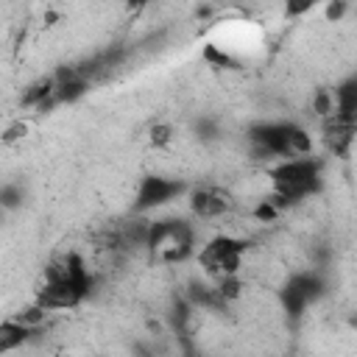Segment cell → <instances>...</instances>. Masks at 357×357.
Wrapping results in <instances>:
<instances>
[{
    "label": "cell",
    "instance_id": "1",
    "mask_svg": "<svg viewBox=\"0 0 357 357\" xmlns=\"http://www.w3.org/2000/svg\"><path fill=\"white\" fill-rule=\"evenodd\" d=\"M92 290V276L78 254H67L61 262H53L45 271V284L36 293V304L50 310L78 307Z\"/></svg>",
    "mask_w": 357,
    "mask_h": 357
},
{
    "label": "cell",
    "instance_id": "2",
    "mask_svg": "<svg viewBox=\"0 0 357 357\" xmlns=\"http://www.w3.org/2000/svg\"><path fill=\"white\" fill-rule=\"evenodd\" d=\"M321 162L312 156H301V159H284L276 167L268 170V176L273 178V195L268 198L276 209H284L312 192L321 190Z\"/></svg>",
    "mask_w": 357,
    "mask_h": 357
},
{
    "label": "cell",
    "instance_id": "3",
    "mask_svg": "<svg viewBox=\"0 0 357 357\" xmlns=\"http://www.w3.org/2000/svg\"><path fill=\"white\" fill-rule=\"evenodd\" d=\"M248 142L259 159H301L312 151V137L296 123H257L248 128Z\"/></svg>",
    "mask_w": 357,
    "mask_h": 357
},
{
    "label": "cell",
    "instance_id": "4",
    "mask_svg": "<svg viewBox=\"0 0 357 357\" xmlns=\"http://www.w3.org/2000/svg\"><path fill=\"white\" fill-rule=\"evenodd\" d=\"M145 248L156 262H165V265L181 262L192 254V229L187 220H156L151 223Z\"/></svg>",
    "mask_w": 357,
    "mask_h": 357
},
{
    "label": "cell",
    "instance_id": "5",
    "mask_svg": "<svg viewBox=\"0 0 357 357\" xmlns=\"http://www.w3.org/2000/svg\"><path fill=\"white\" fill-rule=\"evenodd\" d=\"M324 293V279H321V273H315V271H301V273H293L290 279H287V284L282 287V307H284V312H287V318L290 321H298L301 318V312H304V307L310 304V301H315L318 296Z\"/></svg>",
    "mask_w": 357,
    "mask_h": 357
},
{
    "label": "cell",
    "instance_id": "6",
    "mask_svg": "<svg viewBox=\"0 0 357 357\" xmlns=\"http://www.w3.org/2000/svg\"><path fill=\"white\" fill-rule=\"evenodd\" d=\"M245 240H237V237H215L212 243H206V248L201 251V265L209 271V273H218L220 279L223 276H234L237 268H240V259H243V251H245Z\"/></svg>",
    "mask_w": 357,
    "mask_h": 357
},
{
    "label": "cell",
    "instance_id": "7",
    "mask_svg": "<svg viewBox=\"0 0 357 357\" xmlns=\"http://www.w3.org/2000/svg\"><path fill=\"white\" fill-rule=\"evenodd\" d=\"M184 181L178 178H165V176H145L139 181V190H137V198H134V209L137 212H148L153 206H162L173 198H178L184 192Z\"/></svg>",
    "mask_w": 357,
    "mask_h": 357
},
{
    "label": "cell",
    "instance_id": "8",
    "mask_svg": "<svg viewBox=\"0 0 357 357\" xmlns=\"http://www.w3.org/2000/svg\"><path fill=\"white\" fill-rule=\"evenodd\" d=\"M192 212L198 218H218L223 212L231 209V201L223 190H215V187H204V190H195L192 192V201H190Z\"/></svg>",
    "mask_w": 357,
    "mask_h": 357
},
{
    "label": "cell",
    "instance_id": "9",
    "mask_svg": "<svg viewBox=\"0 0 357 357\" xmlns=\"http://www.w3.org/2000/svg\"><path fill=\"white\" fill-rule=\"evenodd\" d=\"M332 95H335V114L332 117L340 123L357 126V78L343 81Z\"/></svg>",
    "mask_w": 357,
    "mask_h": 357
},
{
    "label": "cell",
    "instance_id": "10",
    "mask_svg": "<svg viewBox=\"0 0 357 357\" xmlns=\"http://www.w3.org/2000/svg\"><path fill=\"white\" fill-rule=\"evenodd\" d=\"M354 128L351 123H340L335 117H326V126H324V134H326V145L337 153V156H346L349 153V145L354 139Z\"/></svg>",
    "mask_w": 357,
    "mask_h": 357
},
{
    "label": "cell",
    "instance_id": "11",
    "mask_svg": "<svg viewBox=\"0 0 357 357\" xmlns=\"http://www.w3.org/2000/svg\"><path fill=\"white\" fill-rule=\"evenodd\" d=\"M33 332H36V329H31V326H25V324H20V321H14V318L3 321V324H0V351H11V349L22 346Z\"/></svg>",
    "mask_w": 357,
    "mask_h": 357
},
{
    "label": "cell",
    "instance_id": "12",
    "mask_svg": "<svg viewBox=\"0 0 357 357\" xmlns=\"http://www.w3.org/2000/svg\"><path fill=\"white\" fill-rule=\"evenodd\" d=\"M56 100L59 103H73L78 100L81 95L89 92V81L86 78H70V81H56Z\"/></svg>",
    "mask_w": 357,
    "mask_h": 357
},
{
    "label": "cell",
    "instance_id": "13",
    "mask_svg": "<svg viewBox=\"0 0 357 357\" xmlns=\"http://www.w3.org/2000/svg\"><path fill=\"white\" fill-rule=\"evenodd\" d=\"M204 59L209 61V64H215V67H226V70H237L240 64H237V59H231L226 50H220L218 45H206L204 47Z\"/></svg>",
    "mask_w": 357,
    "mask_h": 357
},
{
    "label": "cell",
    "instance_id": "14",
    "mask_svg": "<svg viewBox=\"0 0 357 357\" xmlns=\"http://www.w3.org/2000/svg\"><path fill=\"white\" fill-rule=\"evenodd\" d=\"M45 315H47V310H45V307L31 304L28 310L17 312V315H14V321H20V324H25V326H31V329H39V326H42V321H45Z\"/></svg>",
    "mask_w": 357,
    "mask_h": 357
},
{
    "label": "cell",
    "instance_id": "15",
    "mask_svg": "<svg viewBox=\"0 0 357 357\" xmlns=\"http://www.w3.org/2000/svg\"><path fill=\"white\" fill-rule=\"evenodd\" d=\"M312 112L321 114V117H332L335 114V95L326 92V89H318L315 98H312Z\"/></svg>",
    "mask_w": 357,
    "mask_h": 357
},
{
    "label": "cell",
    "instance_id": "16",
    "mask_svg": "<svg viewBox=\"0 0 357 357\" xmlns=\"http://www.w3.org/2000/svg\"><path fill=\"white\" fill-rule=\"evenodd\" d=\"M20 201H22V190H20L17 184H6V187L0 190V204H3V209H14V206H20Z\"/></svg>",
    "mask_w": 357,
    "mask_h": 357
},
{
    "label": "cell",
    "instance_id": "17",
    "mask_svg": "<svg viewBox=\"0 0 357 357\" xmlns=\"http://www.w3.org/2000/svg\"><path fill=\"white\" fill-rule=\"evenodd\" d=\"M170 139H173V131H170V126H165V123H156V126L151 128V145H156V148H165Z\"/></svg>",
    "mask_w": 357,
    "mask_h": 357
},
{
    "label": "cell",
    "instance_id": "18",
    "mask_svg": "<svg viewBox=\"0 0 357 357\" xmlns=\"http://www.w3.org/2000/svg\"><path fill=\"white\" fill-rule=\"evenodd\" d=\"M276 215H279V209H276L271 201H262V204L254 209V218H257V220H273Z\"/></svg>",
    "mask_w": 357,
    "mask_h": 357
},
{
    "label": "cell",
    "instance_id": "19",
    "mask_svg": "<svg viewBox=\"0 0 357 357\" xmlns=\"http://www.w3.org/2000/svg\"><path fill=\"white\" fill-rule=\"evenodd\" d=\"M198 134H201L204 139H215V137H218V126H215L212 120H201V123H198Z\"/></svg>",
    "mask_w": 357,
    "mask_h": 357
},
{
    "label": "cell",
    "instance_id": "20",
    "mask_svg": "<svg viewBox=\"0 0 357 357\" xmlns=\"http://www.w3.org/2000/svg\"><path fill=\"white\" fill-rule=\"evenodd\" d=\"M22 134H25V126H22V123H14L11 128H6V134H3V142L8 145V142H14V139H20Z\"/></svg>",
    "mask_w": 357,
    "mask_h": 357
},
{
    "label": "cell",
    "instance_id": "21",
    "mask_svg": "<svg viewBox=\"0 0 357 357\" xmlns=\"http://www.w3.org/2000/svg\"><path fill=\"white\" fill-rule=\"evenodd\" d=\"M346 14V3H329L326 6V20H340Z\"/></svg>",
    "mask_w": 357,
    "mask_h": 357
},
{
    "label": "cell",
    "instance_id": "22",
    "mask_svg": "<svg viewBox=\"0 0 357 357\" xmlns=\"http://www.w3.org/2000/svg\"><path fill=\"white\" fill-rule=\"evenodd\" d=\"M307 8H312V3H298V6H287V14H304Z\"/></svg>",
    "mask_w": 357,
    "mask_h": 357
},
{
    "label": "cell",
    "instance_id": "23",
    "mask_svg": "<svg viewBox=\"0 0 357 357\" xmlns=\"http://www.w3.org/2000/svg\"><path fill=\"white\" fill-rule=\"evenodd\" d=\"M349 326H351V329H357V315H351V318H349Z\"/></svg>",
    "mask_w": 357,
    "mask_h": 357
}]
</instances>
